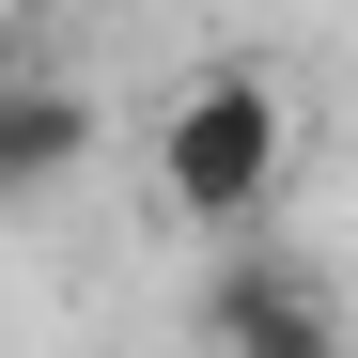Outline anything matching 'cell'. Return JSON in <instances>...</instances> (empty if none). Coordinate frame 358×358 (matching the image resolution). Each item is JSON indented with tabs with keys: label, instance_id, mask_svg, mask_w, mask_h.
<instances>
[{
	"label": "cell",
	"instance_id": "cell-2",
	"mask_svg": "<svg viewBox=\"0 0 358 358\" xmlns=\"http://www.w3.org/2000/svg\"><path fill=\"white\" fill-rule=\"evenodd\" d=\"M203 358H358V327L296 250H218L203 265Z\"/></svg>",
	"mask_w": 358,
	"mask_h": 358
},
{
	"label": "cell",
	"instance_id": "cell-1",
	"mask_svg": "<svg viewBox=\"0 0 358 358\" xmlns=\"http://www.w3.org/2000/svg\"><path fill=\"white\" fill-rule=\"evenodd\" d=\"M280 171H296V94L265 63H203L156 109V218L203 234V250H265Z\"/></svg>",
	"mask_w": 358,
	"mask_h": 358
},
{
	"label": "cell",
	"instance_id": "cell-3",
	"mask_svg": "<svg viewBox=\"0 0 358 358\" xmlns=\"http://www.w3.org/2000/svg\"><path fill=\"white\" fill-rule=\"evenodd\" d=\"M78 156H94V94H78V78H47L31 47L0 31V203H47Z\"/></svg>",
	"mask_w": 358,
	"mask_h": 358
}]
</instances>
